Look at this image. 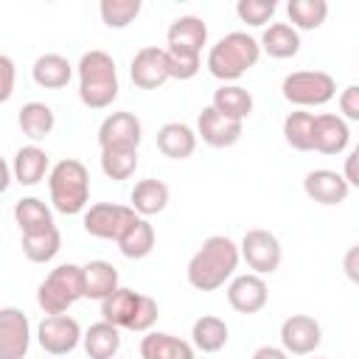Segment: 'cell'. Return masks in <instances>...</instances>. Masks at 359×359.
Instances as JSON below:
<instances>
[{"label":"cell","mask_w":359,"mask_h":359,"mask_svg":"<svg viewBox=\"0 0 359 359\" xmlns=\"http://www.w3.org/2000/svg\"><path fill=\"white\" fill-rule=\"evenodd\" d=\"M238 258H241V250L227 236H210L188 261V269H185L188 283L199 292H213L233 278Z\"/></svg>","instance_id":"6da1fadb"},{"label":"cell","mask_w":359,"mask_h":359,"mask_svg":"<svg viewBox=\"0 0 359 359\" xmlns=\"http://www.w3.org/2000/svg\"><path fill=\"white\" fill-rule=\"evenodd\" d=\"M79 98L90 109H107L118 98V70L107 50H87L79 59Z\"/></svg>","instance_id":"7a4b0ae2"},{"label":"cell","mask_w":359,"mask_h":359,"mask_svg":"<svg viewBox=\"0 0 359 359\" xmlns=\"http://www.w3.org/2000/svg\"><path fill=\"white\" fill-rule=\"evenodd\" d=\"M261 56V42L244 31L224 34L210 50H208V70L219 81H236L250 67H255Z\"/></svg>","instance_id":"3957f363"},{"label":"cell","mask_w":359,"mask_h":359,"mask_svg":"<svg viewBox=\"0 0 359 359\" xmlns=\"http://www.w3.org/2000/svg\"><path fill=\"white\" fill-rule=\"evenodd\" d=\"M48 188L53 208L65 216H76L87 208L90 199V171L84 163L73 157L59 160L48 174Z\"/></svg>","instance_id":"277c9868"},{"label":"cell","mask_w":359,"mask_h":359,"mask_svg":"<svg viewBox=\"0 0 359 359\" xmlns=\"http://www.w3.org/2000/svg\"><path fill=\"white\" fill-rule=\"evenodd\" d=\"M79 297H84V269L76 264H59L36 289V303L45 314H65Z\"/></svg>","instance_id":"5b68a950"},{"label":"cell","mask_w":359,"mask_h":359,"mask_svg":"<svg viewBox=\"0 0 359 359\" xmlns=\"http://www.w3.org/2000/svg\"><path fill=\"white\" fill-rule=\"evenodd\" d=\"M280 93L294 107H323L337 95V81L323 70H294L283 79Z\"/></svg>","instance_id":"8992f818"},{"label":"cell","mask_w":359,"mask_h":359,"mask_svg":"<svg viewBox=\"0 0 359 359\" xmlns=\"http://www.w3.org/2000/svg\"><path fill=\"white\" fill-rule=\"evenodd\" d=\"M137 222V213L132 205H115V202H98L84 210V230L93 238L121 241V236Z\"/></svg>","instance_id":"52a82bcc"},{"label":"cell","mask_w":359,"mask_h":359,"mask_svg":"<svg viewBox=\"0 0 359 359\" xmlns=\"http://www.w3.org/2000/svg\"><path fill=\"white\" fill-rule=\"evenodd\" d=\"M238 250H241V258L247 261V266L255 275H272L280 266V258H283L278 236L269 233V230H261V227L247 230Z\"/></svg>","instance_id":"ba28073f"},{"label":"cell","mask_w":359,"mask_h":359,"mask_svg":"<svg viewBox=\"0 0 359 359\" xmlns=\"http://www.w3.org/2000/svg\"><path fill=\"white\" fill-rule=\"evenodd\" d=\"M84 339L81 325L70 314H48L36 328V342L50 356H65L76 351V345Z\"/></svg>","instance_id":"9c48e42d"},{"label":"cell","mask_w":359,"mask_h":359,"mask_svg":"<svg viewBox=\"0 0 359 359\" xmlns=\"http://www.w3.org/2000/svg\"><path fill=\"white\" fill-rule=\"evenodd\" d=\"M323 342V331H320V323L309 314H292L283 320L280 325V345L286 353H294V356H306V353H314Z\"/></svg>","instance_id":"30bf717a"},{"label":"cell","mask_w":359,"mask_h":359,"mask_svg":"<svg viewBox=\"0 0 359 359\" xmlns=\"http://www.w3.org/2000/svg\"><path fill=\"white\" fill-rule=\"evenodd\" d=\"M132 84L140 90H157L163 87L171 76H168V59H165V48L157 45H146L135 53L132 67H129Z\"/></svg>","instance_id":"8fae6325"},{"label":"cell","mask_w":359,"mask_h":359,"mask_svg":"<svg viewBox=\"0 0 359 359\" xmlns=\"http://www.w3.org/2000/svg\"><path fill=\"white\" fill-rule=\"evenodd\" d=\"M241 132H244V123L241 121H233L227 115H222L216 107H205L196 118V135L213 146V149H230L241 140Z\"/></svg>","instance_id":"7c38bea8"},{"label":"cell","mask_w":359,"mask_h":359,"mask_svg":"<svg viewBox=\"0 0 359 359\" xmlns=\"http://www.w3.org/2000/svg\"><path fill=\"white\" fill-rule=\"evenodd\" d=\"M28 345H31L28 317L20 309L6 306L0 311V359H25Z\"/></svg>","instance_id":"4fadbf2b"},{"label":"cell","mask_w":359,"mask_h":359,"mask_svg":"<svg viewBox=\"0 0 359 359\" xmlns=\"http://www.w3.org/2000/svg\"><path fill=\"white\" fill-rule=\"evenodd\" d=\"M143 126L132 112H112L98 126V146L104 149H137Z\"/></svg>","instance_id":"5bb4252c"},{"label":"cell","mask_w":359,"mask_h":359,"mask_svg":"<svg viewBox=\"0 0 359 359\" xmlns=\"http://www.w3.org/2000/svg\"><path fill=\"white\" fill-rule=\"evenodd\" d=\"M269 300V286L264 280V275L247 272L230 280L227 286V303L238 311V314H258Z\"/></svg>","instance_id":"9a60e30c"},{"label":"cell","mask_w":359,"mask_h":359,"mask_svg":"<svg viewBox=\"0 0 359 359\" xmlns=\"http://www.w3.org/2000/svg\"><path fill=\"white\" fill-rule=\"evenodd\" d=\"M303 191H306L309 199H314L320 205H339V202L348 199L351 185H348V180L342 174H337L331 168H314V171L306 174Z\"/></svg>","instance_id":"2e32d148"},{"label":"cell","mask_w":359,"mask_h":359,"mask_svg":"<svg viewBox=\"0 0 359 359\" xmlns=\"http://www.w3.org/2000/svg\"><path fill=\"white\" fill-rule=\"evenodd\" d=\"M168 50H177V53H191V56H199L205 42H208V25L194 17V14H185V17H177L171 25H168Z\"/></svg>","instance_id":"e0dca14e"},{"label":"cell","mask_w":359,"mask_h":359,"mask_svg":"<svg viewBox=\"0 0 359 359\" xmlns=\"http://www.w3.org/2000/svg\"><path fill=\"white\" fill-rule=\"evenodd\" d=\"M348 140H351V132H348L345 118L331 115V112H323L314 118V151L339 154V151H345Z\"/></svg>","instance_id":"ac0fdd59"},{"label":"cell","mask_w":359,"mask_h":359,"mask_svg":"<svg viewBox=\"0 0 359 359\" xmlns=\"http://www.w3.org/2000/svg\"><path fill=\"white\" fill-rule=\"evenodd\" d=\"M140 359H196L194 345L165 334V331H149L140 339Z\"/></svg>","instance_id":"d6986e66"},{"label":"cell","mask_w":359,"mask_h":359,"mask_svg":"<svg viewBox=\"0 0 359 359\" xmlns=\"http://www.w3.org/2000/svg\"><path fill=\"white\" fill-rule=\"evenodd\" d=\"M157 149L171 160H185L196 151V132L180 121L163 123L157 129Z\"/></svg>","instance_id":"ffe728a7"},{"label":"cell","mask_w":359,"mask_h":359,"mask_svg":"<svg viewBox=\"0 0 359 359\" xmlns=\"http://www.w3.org/2000/svg\"><path fill=\"white\" fill-rule=\"evenodd\" d=\"M31 76H34V81H36L39 87H45V90H62V87H67V81H70V76H73V65H70L62 53H42V56L34 62Z\"/></svg>","instance_id":"44dd1931"},{"label":"cell","mask_w":359,"mask_h":359,"mask_svg":"<svg viewBox=\"0 0 359 359\" xmlns=\"http://www.w3.org/2000/svg\"><path fill=\"white\" fill-rule=\"evenodd\" d=\"M81 342H84V351L90 359H115V353L121 351V331H118V325L98 320L87 328Z\"/></svg>","instance_id":"7402d4cb"},{"label":"cell","mask_w":359,"mask_h":359,"mask_svg":"<svg viewBox=\"0 0 359 359\" xmlns=\"http://www.w3.org/2000/svg\"><path fill=\"white\" fill-rule=\"evenodd\" d=\"M48 165H50L48 154L39 146H22L11 157V171H14V180L20 185H36L48 174Z\"/></svg>","instance_id":"603a6c76"},{"label":"cell","mask_w":359,"mask_h":359,"mask_svg":"<svg viewBox=\"0 0 359 359\" xmlns=\"http://www.w3.org/2000/svg\"><path fill=\"white\" fill-rule=\"evenodd\" d=\"M84 269V297L90 300H107L112 292H118V269L109 261H90Z\"/></svg>","instance_id":"cb8c5ba5"},{"label":"cell","mask_w":359,"mask_h":359,"mask_svg":"<svg viewBox=\"0 0 359 359\" xmlns=\"http://www.w3.org/2000/svg\"><path fill=\"white\" fill-rule=\"evenodd\" d=\"M261 50L272 59H292L300 50V34L289 22H272L261 34Z\"/></svg>","instance_id":"d4e9b609"},{"label":"cell","mask_w":359,"mask_h":359,"mask_svg":"<svg viewBox=\"0 0 359 359\" xmlns=\"http://www.w3.org/2000/svg\"><path fill=\"white\" fill-rule=\"evenodd\" d=\"M129 199H132L135 213L143 216V219L154 216V213H163L165 205H168V185L160 182V180H140V182H135Z\"/></svg>","instance_id":"484cf974"},{"label":"cell","mask_w":359,"mask_h":359,"mask_svg":"<svg viewBox=\"0 0 359 359\" xmlns=\"http://www.w3.org/2000/svg\"><path fill=\"white\" fill-rule=\"evenodd\" d=\"M227 323L222 317H213V314H202L194 325H191V339H194V348H199L202 353H216L227 345Z\"/></svg>","instance_id":"4316f807"},{"label":"cell","mask_w":359,"mask_h":359,"mask_svg":"<svg viewBox=\"0 0 359 359\" xmlns=\"http://www.w3.org/2000/svg\"><path fill=\"white\" fill-rule=\"evenodd\" d=\"M137 303H140V292H135V289H118L107 300H101V320H107V323H112L118 328H129L132 325V317L137 311Z\"/></svg>","instance_id":"83f0119b"},{"label":"cell","mask_w":359,"mask_h":359,"mask_svg":"<svg viewBox=\"0 0 359 359\" xmlns=\"http://www.w3.org/2000/svg\"><path fill=\"white\" fill-rule=\"evenodd\" d=\"M210 107H216L222 115H227V118L244 123V118L252 112V95H250V90H244V87H238V84H222V87L213 93Z\"/></svg>","instance_id":"f1b7e54d"},{"label":"cell","mask_w":359,"mask_h":359,"mask_svg":"<svg viewBox=\"0 0 359 359\" xmlns=\"http://www.w3.org/2000/svg\"><path fill=\"white\" fill-rule=\"evenodd\" d=\"M17 121H20L22 135H28L31 140L48 137V135L53 132V123H56L53 109H50L48 104H42V101H28V104H22Z\"/></svg>","instance_id":"f546056e"},{"label":"cell","mask_w":359,"mask_h":359,"mask_svg":"<svg viewBox=\"0 0 359 359\" xmlns=\"http://www.w3.org/2000/svg\"><path fill=\"white\" fill-rule=\"evenodd\" d=\"M14 219L25 233H42L48 227H53V216H50V208L36 199V196H22L17 205H14Z\"/></svg>","instance_id":"4dcf8cb0"},{"label":"cell","mask_w":359,"mask_h":359,"mask_svg":"<svg viewBox=\"0 0 359 359\" xmlns=\"http://www.w3.org/2000/svg\"><path fill=\"white\" fill-rule=\"evenodd\" d=\"M59 250H62V236H59L56 224L48 227V230H42V233H25L22 236V255L28 261H34V264L53 261Z\"/></svg>","instance_id":"1f68e13d"},{"label":"cell","mask_w":359,"mask_h":359,"mask_svg":"<svg viewBox=\"0 0 359 359\" xmlns=\"http://www.w3.org/2000/svg\"><path fill=\"white\" fill-rule=\"evenodd\" d=\"M314 112H306V109H297V112H289L286 121H283V137L292 149L297 151H311L314 149Z\"/></svg>","instance_id":"d6a6232c"},{"label":"cell","mask_w":359,"mask_h":359,"mask_svg":"<svg viewBox=\"0 0 359 359\" xmlns=\"http://www.w3.org/2000/svg\"><path fill=\"white\" fill-rule=\"evenodd\" d=\"M286 14L292 20V28L300 31H314L325 22L328 17V3L325 0H289Z\"/></svg>","instance_id":"836d02e7"},{"label":"cell","mask_w":359,"mask_h":359,"mask_svg":"<svg viewBox=\"0 0 359 359\" xmlns=\"http://www.w3.org/2000/svg\"><path fill=\"white\" fill-rule=\"evenodd\" d=\"M118 250L126 255V258H146L151 250H154V227L143 219V216H137V222L121 236V241H118Z\"/></svg>","instance_id":"e575fe53"},{"label":"cell","mask_w":359,"mask_h":359,"mask_svg":"<svg viewBox=\"0 0 359 359\" xmlns=\"http://www.w3.org/2000/svg\"><path fill=\"white\" fill-rule=\"evenodd\" d=\"M137 168V149H104L101 151V171L115 180L123 182L135 174Z\"/></svg>","instance_id":"d590c367"},{"label":"cell","mask_w":359,"mask_h":359,"mask_svg":"<svg viewBox=\"0 0 359 359\" xmlns=\"http://www.w3.org/2000/svg\"><path fill=\"white\" fill-rule=\"evenodd\" d=\"M140 8H143L140 0H101V6H98L107 28H126L129 22H135Z\"/></svg>","instance_id":"8d00e7d4"},{"label":"cell","mask_w":359,"mask_h":359,"mask_svg":"<svg viewBox=\"0 0 359 359\" xmlns=\"http://www.w3.org/2000/svg\"><path fill=\"white\" fill-rule=\"evenodd\" d=\"M275 0H238L236 3V14H238V20L241 22H247V25H266L269 20H272V14H275Z\"/></svg>","instance_id":"74e56055"},{"label":"cell","mask_w":359,"mask_h":359,"mask_svg":"<svg viewBox=\"0 0 359 359\" xmlns=\"http://www.w3.org/2000/svg\"><path fill=\"white\" fill-rule=\"evenodd\" d=\"M165 59H168V76L171 79H180V81H188L199 73V56H191V53H177V50H168L165 48Z\"/></svg>","instance_id":"f35d334b"},{"label":"cell","mask_w":359,"mask_h":359,"mask_svg":"<svg viewBox=\"0 0 359 359\" xmlns=\"http://www.w3.org/2000/svg\"><path fill=\"white\" fill-rule=\"evenodd\" d=\"M160 317V309H157V300L149 297V294H140V303H137V311L132 317V325L129 331H149Z\"/></svg>","instance_id":"ab89813d"},{"label":"cell","mask_w":359,"mask_h":359,"mask_svg":"<svg viewBox=\"0 0 359 359\" xmlns=\"http://www.w3.org/2000/svg\"><path fill=\"white\" fill-rule=\"evenodd\" d=\"M339 112L348 121H359V84H351L339 93Z\"/></svg>","instance_id":"60d3db41"},{"label":"cell","mask_w":359,"mask_h":359,"mask_svg":"<svg viewBox=\"0 0 359 359\" xmlns=\"http://www.w3.org/2000/svg\"><path fill=\"white\" fill-rule=\"evenodd\" d=\"M0 76H3L0 101H8L11 93H14V62H11V56H0Z\"/></svg>","instance_id":"b9f144b4"},{"label":"cell","mask_w":359,"mask_h":359,"mask_svg":"<svg viewBox=\"0 0 359 359\" xmlns=\"http://www.w3.org/2000/svg\"><path fill=\"white\" fill-rule=\"evenodd\" d=\"M342 269H345L348 280L359 286V244H353V247L345 252V258H342Z\"/></svg>","instance_id":"7bdbcfd3"},{"label":"cell","mask_w":359,"mask_h":359,"mask_svg":"<svg viewBox=\"0 0 359 359\" xmlns=\"http://www.w3.org/2000/svg\"><path fill=\"white\" fill-rule=\"evenodd\" d=\"M342 177L348 180V185L359 188V151L353 149L348 157H345V168H342Z\"/></svg>","instance_id":"ee69618b"},{"label":"cell","mask_w":359,"mask_h":359,"mask_svg":"<svg viewBox=\"0 0 359 359\" xmlns=\"http://www.w3.org/2000/svg\"><path fill=\"white\" fill-rule=\"evenodd\" d=\"M252 359H289V353L283 348H275V345H261L252 353Z\"/></svg>","instance_id":"f6af8a7d"},{"label":"cell","mask_w":359,"mask_h":359,"mask_svg":"<svg viewBox=\"0 0 359 359\" xmlns=\"http://www.w3.org/2000/svg\"><path fill=\"white\" fill-rule=\"evenodd\" d=\"M356 151H359V143H356Z\"/></svg>","instance_id":"bcb514c9"}]
</instances>
